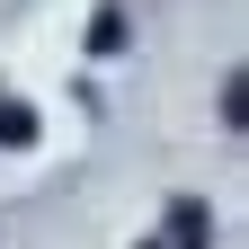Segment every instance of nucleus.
Masks as SVG:
<instances>
[{
  "instance_id": "1",
  "label": "nucleus",
  "mask_w": 249,
  "mask_h": 249,
  "mask_svg": "<svg viewBox=\"0 0 249 249\" xmlns=\"http://www.w3.org/2000/svg\"><path fill=\"white\" fill-rule=\"evenodd\" d=\"M0 142H36V107H18V98H0Z\"/></svg>"
},
{
  "instance_id": "2",
  "label": "nucleus",
  "mask_w": 249,
  "mask_h": 249,
  "mask_svg": "<svg viewBox=\"0 0 249 249\" xmlns=\"http://www.w3.org/2000/svg\"><path fill=\"white\" fill-rule=\"evenodd\" d=\"M205 240H213V231H205V213H196V205H178V249H205Z\"/></svg>"
}]
</instances>
